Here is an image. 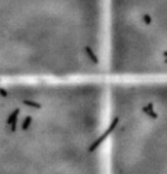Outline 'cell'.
Wrapping results in <instances>:
<instances>
[{
	"instance_id": "cell-1",
	"label": "cell",
	"mask_w": 167,
	"mask_h": 174,
	"mask_svg": "<svg viewBox=\"0 0 167 174\" xmlns=\"http://www.w3.org/2000/svg\"><path fill=\"white\" fill-rule=\"evenodd\" d=\"M107 80H0V174H105Z\"/></svg>"
},
{
	"instance_id": "cell-2",
	"label": "cell",
	"mask_w": 167,
	"mask_h": 174,
	"mask_svg": "<svg viewBox=\"0 0 167 174\" xmlns=\"http://www.w3.org/2000/svg\"><path fill=\"white\" fill-rule=\"evenodd\" d=\"M105 77V0H0V80Z\"/></svg>"
},
{
	"instance_id": "cell-3",
	"label": "cell",
	"mask_w": 167,
	"mask_h": 174,
	"mask_svg": "<svg viewBox=\"0 0 167 174\" xmlns=\"http://www.w3.org/2000/svg\"><path fill=\"white\" fill-rule=\"evenodd\" d=\"M105 174H167V80H107Z\"/></svg>"
},
{
	"instance_id": "cell-4",
	"label": "cell",
	"mask_w": 167,
	"mask_h": 174,
	"mask_svg": "<svg viewBox=\"0 0 167 174\" xmlns=\"http://www.w3.org/2000/svg\"><path fill=\"white\" fill-rule=\"evenodd\" d=\"M105 77L167 80V0H105Z\"/></svg>"
}]
</instances>
